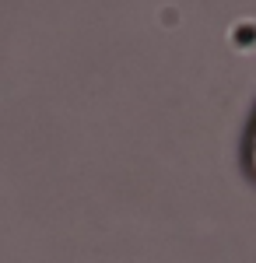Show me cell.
Masks as SVG:
<instances>
[{
  "mask_svg": "<svg viewBox=\"0 0 256 263\" xmlns=\"http://www.w3.org/2000/svg\"><path fill=\"white\" fill-rule=\"evenodd\" d=\"M253 168H256V141H253Z\"/></svg>",
  "mask_w": 256,
  "mask_h": 263,
  "instance_id": "6da1fadb",
  "label": "cell"
}]
</instances>
